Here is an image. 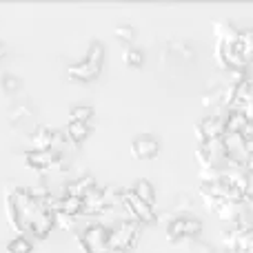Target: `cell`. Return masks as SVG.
I'll return each instance as SVG.
<instances>
[{
  "label": "cell",
  "mask_w": 253,
  "mask_h": 253,
  "mask_svg": "<svg viewBox=\"0 0 253 253\" xmlns=\"http://www.w3.org/2000/svg\"><path fill=\"white\" fill-rule=\"evenodd\" d=\"M25 160L31 169L36 171H49L56 165H60L62 153L56 151V149H29L25 153Z\"/></svg>",
  "instance_id": "6"
},
{
  "label": "cell",
  "mask_w": 253,
  "mask_h": 253,
  "mask_svg": "<svg viewBox=\"0 0 253 253\" xmlns=\"http://www.w3.org/2000/svg\"><path fill=\"white\" fill-rule=\"evenodd\" d=\"M80 245H83L84 253H111L109 227H105L102 222L89 224L80 236Z\"/></svg>",
  "instance_id": "4"
},
{
  "label": "cell",
  "mask_w": 253,
  "mask_h": 253,
  "mask_svg": "<svg viewBox=\"0 0 253 253\" xmlns=\"http://www.w3.org/2000/svg\"><path fill=\"white\" fill-rule=\"evenodd\" d=\"M140 236V224L133 220L125 218L120 220L116 227L109 229V245H111V253H125L129 249H133L135 242Z\"/></svg>",
  "instance_id": "2"
},
{
  "label": "cell",
  "mask_w": 253,
  "mask_h": 253,
  "mask_svg": "<svg viewBox=\"0 0 253 253\" xmlns=\"http://www.w3.org/2000/svg\"><path fill=\"white\" fill-rule=\"evenodd\" d=\"M91 118H93V109L87 105H78L71 109V120L74 123H91Z\"/></svg>",
  "instance_id": "10"
},
{
  "label": "cell",
  "mask_w": 253,
  "mask_h": 253,
  "mask_svg": "<svg viewBox=\"0 0 253 253\" xmlns=\"http://www.w3.org/2000/svg\"><path fill=\"white\" fill-rule=\"evenodd\" d=\"M131 153H133L138 160H153V158L160 153V142H158V138L151 133H140V135H135L133 142H131Z\"/></svg>",
  "instance_id": "7"
},
{
  "label": "cell",
  "mask_w": 253,
  "mask_h": 253,
  "mask_svg": "<svg viewBox=\"0 0 253 253\" xmlns=\"http://www.w3.org/2000/svg\"><path fill=\"white\" fill-rule=\"evenodd\" d=\"M167 231H169L171 240H178V238H193L202 231V222L191 213H180L169 222Z\"/></svg>",
  "instance_id": "5"
},
{
  "label": "cell",
  "mask_w": 253,
  "mask_h": 253,
  "mask_svg": "<svg viewBox=\"0 0 253 253\" xmlns=\"http://www.w3.org/2000/svg\"><path fill=\"white\" fill-rule=\"evenodd\" d=\"M9 251L11 253H29L31 251V240L29 238H25V236L16 238V240L9 245Z\"/></svg>",
  "instance_id": "12"
},
{
  "label": "cell",
  "mask_w": 253,
  "mask_h": 253,
  "mask_svg": "<svg viewBox=\"0 0 253 253\" xmlns=\"http://www.w3.org/2000/svg\"><path fill=\"white\" fill-rule=\"evenodd\" d=\"M131 191H133L144 205L156 207V189H153V184L149 182V180H138V182L131 187Z\"/></svg>",
  "instance_id": "9"
},
{
  "label": "cell",
  "mask_w": 253,
  "mask_h": 253,
  "mask_svg": "<svg viewBox=\"0 0 253 253\" xmlns=\"http://www.w3.org/2000/svg\"><path fill=\"white\" fill-rule=\"evenodd\" d=\"M89 133H91V123H74V120L67 125V131H65L67 140L74 144L84 142L89 138Z\"/></svg>",
  "instance_id": "8"
},
{
  "label": "cell",
  "mask_w": 253,
  "mask_h": 253,
  "mask_svg": "<svg viewBox=\"0 0 253 253\" xmlns=\"http://www.w3.org/2000/svg\"><path fill=\"white\" fill-rule=\"evenodd\" d=\"M2 87L7 89L9 93H16L18 87H20V80H18L16 76H4V78H2Z\"/></svg>",
  "instance_id": "13"
},
{
  "label": "cell",
  "mask_w": 253,
  "mask_h": 253,
  "mask_svg": "<svg viewBox=\"0 0 253 253\" xmlns=\"http://www.w3.org/2000/svg\"><path fill=\"white\" fill-rule=\"evenodd\" d=\"M120 207L126 211L129 220H133L138 224H153L158 220L156 207L144 205L131 189H123V193H120Z\"/></svg>",
  "instance_id": "3"
},
{
  "label": "cell",
  "mask_w": 253,
  "mask_h": 253,
  "mask_svg": "<svg viewBox=\"0 0 253 253\" xmlns=\"http://www.w3.org/2000/svg\"><path fill=\"white\" fill-rule=\"evenodd\" d=\"M102 62H105V49H102L100 42H93L89 47L87 56L69 67V76L74 80H80V83H91V80H96L100 76Z\"/></svg>",
  "instance_id": "1"
},
{
  "label": "cell",
  "mask_w": 253,
  "mask_h": 253,
  "mask_svg": "<svg viewBox=\"0 0 253 253\" xmlns=\"http://www.w3.org/2000/svg\"><path fill=\"white\" fill-rule=\"evenodd\" d=\"M142 51H138V49H126L125 51V65L126 67H142Z\"/></svg>",
  "instance_id": "11"
}]
</instances>
